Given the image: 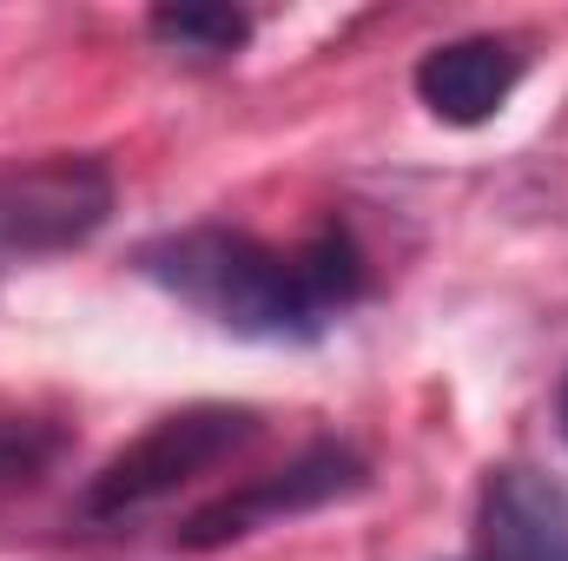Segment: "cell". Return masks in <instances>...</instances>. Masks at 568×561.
Listing matches in <instances>:
<instances>
[{
	"label": "cell",
	"instance_id": "3",
	"mask_svg": "<svg viewBox=\"0 0 568 561\" xmlns=\"http://www.w3.org/2000/svg\"><path fill=\"white\" fill-rule=\"evenodd\" d=\"M113 218V172L87 152H53L0 172V252H73Z\"/></svg>",
	"mask_w": 568,
	"mask_h": 561
},
{
	"label": "cell",
	"instance_id": "1",
	"mask_svg": "<svg viewBox=\"0 0 568 561\" xmlns=\"http://www.w3.org/2000/svg\"><path fill=\"white\" fill-rule=\"evenodd\" d=\"M140 272L185 310L252 344H311L364 297V252L331 218L304 245H265L232 225H185L140 245Z\"/></svg>",
	"mask_w": 568,
	"mask_h": 561
},
{
	"label": "cell",
	"instance_id": "9",
	"mask_svg": "<svg viewBox=\"0 0 568 561\" xmlns=\"http://www.w3.org/2000/svg\"><path fill=\"white\" fill-rule=\"evenodd\" d=\"M556 417H562V442H568V384H562V410Z\"/></svg>",
	"mask_w": 568,
	"mask_h": 561
},
{
	"label": "cell",
	"instance_id": "6",
	"mask_svg": "<svg viewBox=\"0 0 568 561\" xmlns=\"http://www.w3.org/2000/svg\"><path fill=\"white\" fill-rule=\"evenodd\" d=\"M523 86V53L496 33H469V40H443L417 60V100L443 126H483L509 106V93Z\"/></svg>",
	"mask_w": 568,
	"mask_h": 561
},
{
	"label": "cell",
	"instance_id": "8",
	"mask_svg": "<svg viewBox=\"0 0 568 561\" xmlns=\"http://www.w3.org/2000/svg\"><path fill=\"white\" fill-rule=\"evenodd\" d=\"M67 456V429L33 417H0V489H20L33 476H47Z\"/></svg>",
	"mask_w": 568,
	"mask_h": 561
},
{
	"label": "cell",
	"instance_id": "2",
	"mask_svg": "<svg viewBox=\"0 0 568 561\" xmlns=\"http://www.w3.org/2000/svg\"><path fill=\"white\" fill-rule=\"evenodd\" d=\"M258 442V410L245 404H185L172 417H159L145 436H133L73 502L80 522H133L145 509H159L165 496L192 489L199 476H212L219 462H232L239 449Z\"/></svg>",
	"mask_w": 568,
	"mask_h": 561
},
{
	"label": "cell",
	"instance_id": "7",
	"mask_svg": "<svg viewBox=\"0 0 568 561\" xmlns=\"http://www.w3.org/2000/svg\"><path fill=\"white\" fill-rule=\"evenodd\" d=\"M145 33L172 53V60H192V67H212V60H239L252 47V13L239 7H152Z\"/></svg>",
	"mask_w": 568,
	"mask_h": 561
},
{
	"label": "cell",
	"instance_id": "5",
	"mask_svg": "<svg viewBox=\"0 0 568 561\" xmlns=\"http://www.w3.org/2000/svg\"><path fill=\"white\" fill-rule=\"evenodd\" d=\"M483 561H568V489L542 469H496L476 496Z\"/></svg>",
	"mask_w": 568,
	"mask_h": 561
},
{
	"label": "cell",
	"instance_id": "4",
	"mask_svg": "<svg viewBox=\"0 0 568 561\" xmlns=\"http://www.w3.org/2000/svg\"><path fill=\"white\" fill-rule=\"evenodd\" d=\"M364 482H371V469H364L357 449H344V442H311V449L291 456L284 469L252 476L245 489H232V496L192 509V516L172 529V542H179V549H225V542H239V536H252V529H265V522L311 516V509H324V502H344V496H357Z\"/></svg>",
	"mask_w": 568,
	"mask_h": 561
}]
</instances>
